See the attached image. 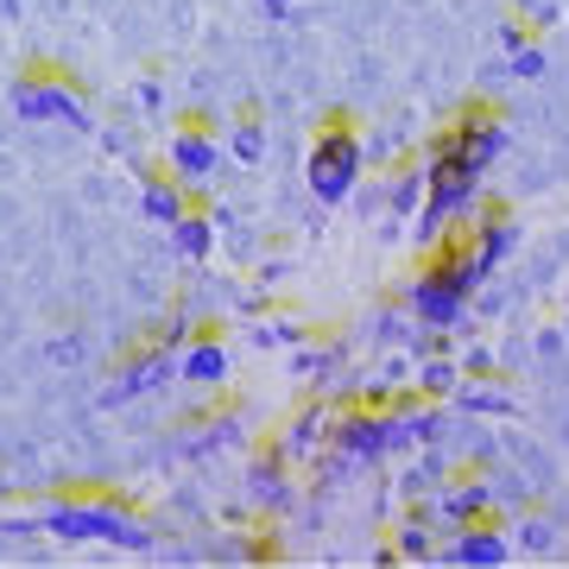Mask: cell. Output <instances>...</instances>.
I'll return each instance as SVG.
<instances>
[{"instance_id":"6","label":"cell","mask_w":569,"mask_h":569,"mask_svg":"<svg viewBox=\"0 0 569 569\" xmlns=\"http://www.w3.org/2000/svg\"><path fill=\"white\" fill-rule=\"evenodd\" d=\"M512 557V538L500 531L493 512L468 519V526H449V545H437V563H468V569H493Z\"/></svg>"},{"instance_id":"3","label":"cell","mask_w":569,"mask_h":569,"mask_svg":"<svg viewBox=\"0 0 569 569\" xmlns=\"http://www.w3.org/2000/svg\"><path fill=\"white\" fill-rule=\"evenodd\" d=\"M475 203H481V171H468L456 159H430L425 164V203H418V247L430 253Z\"/></svg>"},{"instance_id":"15","label":"cell","mask_w":569,"mask_h":569,"mask_svg":"<svg viewBox=\"0 0 569 569\" xmlns=\"http://www.w3.org/2000/svg\"><path fill=\"white\" fill-rule=\"evenodd\" d=\"M164 373H171V361H164V355H146V361H133V367L121 373V387L108 392V406H121V399H133V392H152Z\"/></svg>"},{"instance_id":"20","label":"cell","mask_w":569,"mask_h":569,"mask_svg":"<svg viewBox=\"0 0 569 569\" xmlns=\"http://www.w3.org/2000/svg\"><path fill=\"white\" fill-rule=\"evenodd\" d=\"M512 77H545V44H519V51H512Z\"/></svg>"},{"instance_id":"14","label":"cell","mask_w":569,"mask_h":569,"mask_svg":"<svg viewBox=\"0 0 569 569\" xmlns=\"http://www.w3.org/2000/svg\"><path fill=\"white\" fill-rule=\"evenodd\" d=\"M171 247H178L183 260H209V247H216V222L183 209L178 222H171Z\"/></svg>"},{"instance_id":"1","label":"cell","mask_w":569,"mask_h":569,"mask_svg":"<svg viewBox=\"0 0 569 569\" xmlns=\"http://www.w3.org/2000/svg\"><path fill=\"white\" fill-rule=\"evenodd\" d=\"M481 279H488V272H481V260L468 253V241L443 234V241L430 247V260H425V272H418V284H411V317H418L425 329H456Z\"/></svg>"},{"instance_id":"8","label":"cell","mask_w":569,"mask_h":569,"mask_svg":"<svg viewBox=\"0 0 569 569\" xmlns=\"http://www.w3.org/2000/svg\"><path fill=\"white\" fill-rule=\"evenodd\" d=\"M399 443H406L399 418H380V411H348V418H336V449H342L348 462H373V456H387Z\"/></svg>"},{"instance_id":"22","label":"cell","mask_w":569,"mask_h":569,"mask_svg":"<svg viewBox=\"0 0 569 569\" xmlns=\"http://www.w3.org/2000/svg\"><path fill=\"white\" fill-rule=\"evenodd\" d=\"M260 342L266 348H298V342H305V329H298V323H266Z\"/></svg>"},{"instance_id":"16","label":"cell","mask_w":569,"mask_h":569,"mask_svg":"<svg viewBox=\"0 0 569 569\" xmlns=\"http://www.w3.org/2000/svg\"><path fill=\"white\" fill-rule=\"evenodd\" d=\"M399 557L406 563H437V538H430V519H411V526H399Z\"/></svg>"},{"instance_id":"5","label":"cell","mask_w":569,"mask_h":569,"mask_svg":"<svg viewBox=\"0 0 569 569\" xmlns=\"http://www.w3.org/2000/svg\"><path fill=\"white\" fill-rule=\"evenodd\" d=\"M500 152H507V127L493 121V114H481V108L462 114L443 140L430 146V159H456V164H468V171H488Z\"/></svg>"},{"instance_id":"2","label":"cell","mask_w":569,"mask_h":569,"mask_svg":"<svg viewBox=\"0 0 569 569\" xmlns=\"http://www.w3.org/2000/svg\"><path fill=\"white\" fill-rule=\"evenodd\" d=\"M39 526L63 545H114V550H152V531L133 519L127 507H108V500H58V507L39 512Z\"/></svg>"},{"instance_id":"9","label":"cell","mask_w":569,"mask_h":569,"mask_svg":"<svg viewBox=\"0 0 569 569\" xmlns=\"http://www.w3.org/2000/svg\"><path fill=\"white\" fill-rule=\"evenodd\" d=\"M481 512H493V481L468 475V481H456V488H443L437 500H430L425 519H443V526H468V519H481Z\"/></svg>"},{"instance_id":"10","label":"cell","mask_w":569,"mask_h":569,"mask_svg":"<svg viewBox=\"0 0 569 569\" xmlns=\"http://www.w3.org/2000/svg\"><path fill=\"white\" fill-rule=\"evenodd\" d=\"M512 247H519V222H512L507 209L493 203L488 216H481V228H475V234H468V253H475V260H481V272H493V266L507 260Z\"/></svg>"},{"instance_id":"7","label":"cell","mask_w":569,"mask_h":569,"mask_svg":"<svg viewBox=\"0 0 569 569\" xmlns=\"http://www.w3.org/2000/svg\"><path fill=\"white\" fill-rule=\"evenodd\" d=\"M13 108H20V121H58V127H89V108L70 82L58 77H26L13 89Z\"/></svg>"},{"instance_id":"23","label":"cell","mask_w":569,"mask_h":569,"mask_svg":"<svg viewBox=\"0 0 569 569\" xmlns=\"http://www.w3.org/2000/svg\"><path fill=\"white\" fill-rule=\"evenodd\" d=\"M519 550H531V557H538V550H550L545 519H526V526H519Z\"/></svg>"},{"instance_id":"17","label":"cell","mask_w":569,"mask_h":569,"mask_svg":"<svg viewBox=\"0 0 569 569\" xmlns=\"http://www.w3.org/2000/svg\"><path fill=\"white\" fill-rule=\"evenodd\" d=\"M228 152H234L241 164H260L266 159V127L260 121H241L234 133H228Z\"/></svg>"},{"instance_id":"18","label":"cell","mask_w":569,"mask_h":569,"mask_svg":"<svg viewBox=\"0 0 569 569\" xmlns=\"http://www.w3.org/2000/svg\"><path fill=\"white\" fill-rule=\"evenodd\" d=\"M418 380H425L430 399H443V392L462 387V367H456V361H425V373H418Z\"/></svg>"},{"instance_id":"21","label":"cell","mask_w":569,"mask_h":569,"mask_svg":"<svg viewBox=\"0 0 569 569\" xmlns=\"http://www.w3.org/2000/svg\"><path fill=\"white\" fill-rule=\"evenodd\" d=\"M329 361H336V348H310V355H298V361H291V373H298V380H317Z\"/></svg>"},{"instance_id":"19","label":"cell","mask_w":569,"mask_h":569,"mask_svg":"<svg viewBox=\"0 0 569 569\" xmlns=\"http://www.w3.org/2000/svg\"><path fill=\"white\" fill-rule=\"evenodd\" d=\"M387 203L399 209V216H406V209H418V203H425V171H406V178H399V183H392V190H387Z\"/></svg>"},{"instance_id":"4","label":"cell","mask_w":569,"mask_h":569,"mask_svg":"<svg viewBox=\"0 0 569 569\" xmlns=\"http://www.w3.org/2000/svg\"><path fill=\"white\" fill-rule=\"evenodd\" d=\"M305 178H310V190H317V203H342V197H355V183H361V140H355V127L329 121V133L310 146Z\"/></svg>"},{"instance_id":"13","label":"cell","mask_w":569,"mask_h":569,"mask_svg":"<svg viewBox=\"0 0 569 569\" xmlns=\"http://www.w3.org/2000/svg\"><path fill=\"white\" fill-rule=\"evenodd\" d=\"M178 373L190 380V387H222V380H228V348L216 342V336L190 342V348L178 355Z\"/></svg>"},{"instance_id":"24","label":"cell","mask_w":569,"mask_h":569,"mask_svg":"<svg viewBox=\"0 0 569 569\" xmlns=\"http://www.w3.org/2000/svg\"><path fill=\"white\" fill-rule=\"evenodd\" d=\"M500 39H507L512 51H519V44H526V20H507V26H500Z\"/></svg>"},{"instance_id":"25","label":"cell","mask_w":569,"mask_h":569,"mask_svg":"<svg viewBox=\"0 0 569 569\" xmlns=\"http://www.w3.org/2000/svg\"><path fill=\"white\" fill-rule=\"evenodd\" d=\"M266 13H272V20H291V0H266Z\"/></svg>"},{"instance_id":"11","label":"cell","mask_w":569,"mask_h":569,"mask_svg":"<svg viewBox=\"0 0 569 569\" xmlns=\"http://www.w3.org/2000/svg\"><path fill=\"white\" fill-rule=\"evenodd\" d=\"M171 178L178 183H209L216 178V140H209L203 127H183L178 140H171Z\"/></svg>"},{"instance_id":"12","label":"cell","mask_w":569,"mask_h":569,"mask_svg":"<svg viewBox=\"0 0 569 569\" xmlns=\"http://www.w3.org/2000/svg\"><path fill=\"white\" fill-rule=\"evenodd\" d=\"M183 209H190V183H178V178H140V216H146V222L171 228Z\"/></svg>"}]
</instances>
